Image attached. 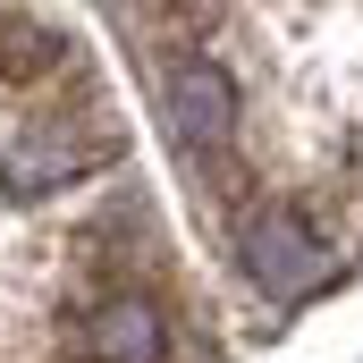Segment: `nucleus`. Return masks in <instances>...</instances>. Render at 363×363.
I'll use <instances>...</instances> for the list:
<instances>
[{
    "label": "nucleus",
    "mask_w": 363,
    "mask_h": 363,
    "mask_svg": "<svg viewBox=\"0 0 363 363\" xmlns=\"http://www.w3.org/2000/svg\"><path fill=\"white\" fill-rule=\"evenodd\" d=\"M245 271H254V287H271V296H304V287L330 279V245L296 211H262V220H245Z\"/></svg>",
    "instance_id": "obj_1"
},
{
    "label": "nucleus",
    "mask_w": 363,
    "mask_h": 363,
    "mask_svg": "<svg viewBox=\"0 0 363 363\" xmlns=\"http://www.w3.org/2000/svg\"><path fill=\"white\" fill-rule=\"evenodd\" d=\"M118 135H85V127H43V135H17V152L0 161V186L17 194H51V186L85 178L93 161H110Z\"/></svg>",
    "instance_id": "obj_2"
},
{
    "label": "nucleus",
    "mask_w": 363,
    "mask_h": 363,
    "mask_svg": "<svg viewBox=\"0 0 363 363\" xmlns=\"http://www.w3.org/2000/svg\"><path fill=\"white\" fill-rule=\"evenodd\" d=\"M228 118H237V93L220 77V60H178L169 68V127L186 144H220Z\"/></svg>",
    "instance_id": "obj_3"
},
{
    "label": "nucleus",
    "mask_w": 363,
    "mask_h": 363,
    "mask_svg": "<svg viewBox=\"0 0 363 363\" xmlns=\"http://www.w3.org/2000/svg\"><path fill=\"white\" fill-rule=\"evenodd\" d=\"M85 355L93 363H161V313L144 296H110L85 313Z\"/></svg>",
    "instance_id": "obj_4"
}]
</instances>
